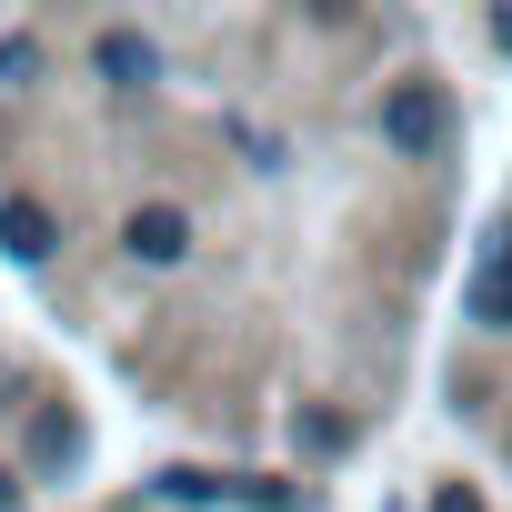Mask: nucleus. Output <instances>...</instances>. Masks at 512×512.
Here are the masks:
<instances>
[{
	"mask_svg": "<svg viewBox=\"0 0 512 512\" xmlns=\"http://www.w3.org/2000/svg\"><path fill=\"white\" fill-rule=\"evenodd\" d=\"M0 241H11L21 262H41V251H51V211L41 201H0Z\"/></svg>",
	"mask_w": 512,
	"mask_h": 512,
	"instance_id": "3",
	"label": "nucleus"
},
{
	"mask_svg": "<svg viewBox=\"0 0 512 512\" xmlns=\"http://www.w3.org/2000/svg\"><path fill=\"white\" fill-rule=\"evenodd\" d=\"M131 251H141V262H181V251H191V221L151 201V211H131Z\"/></svg>",
	"mask_w": 512,
	"mask_h": 512,
	"instance_id": "2",
	"label": "nucleus"
},
{
	"mask_svg": "<svg viewBox=\"0 0 512 512\" xmlns=\"http://www.w3.org/2000/svg\"><path fill=\"white\" fill-rule=\"evenodd\" d=\"M21 71H31V41H0V91H11Z\"/></svg>",
	"mask_w": 512,
	"mask_h": 512,
	"instance_id": "6",
	"label": "nucleus"
},
{
	"mask_svg": "<svg viewBox=\"0 0 512 512\" xmlns=\"http://www.w3.org/2000/svg\"><path fill=\"white\" fill-rule=\"evenodd\" d=\"M472 312H482L492 332H512V272H502V262H492V272L472 282Z\"/></svg>",
	"mask_w": 512,
	"mask_h": 512,
	"instance_id": "5",
	"label": "nucleus"
},
{
	"mask_svg": "<svg viewBox=\"0 0 512 512\" xmlns=\"http://www.w3.org/2000/svg\"><path fill=\"white\" fill-rule=\"evenodd\" d=\"M101 71H111V81H151V41L111 31V41H101Z\"/></svg>",
	"mask_w": 512,
	"mask_h": 512,
	"instance_id": "4",
	"label": "nucleus"
},
{
	"mask_svg": "<svg viewBox=\"0 0 512 512\" xmlns=\"http://www.w3.org/2000/svg\"><path fill=\"white\" fill-rule=\"evenodd\" d=\"M382 141H392V151H432V141H442V91H432V81H402V91L382 101Z\"/></svg>",
	"mask_w": 512,
	"mask_h": 512,
	"instance_id": "1",
	"label": "nucleus"
},
{
	"mask_svg": "<svg viewBox=\"0 0 512 512\" xmlns=\"http://www.w3.org/2000/svg\"><path fill=\"white\" fill-rule=\"evenodd\" d=\"M11 502H21V482H11V472H0V512H11Z\"/></svg>",
	"mask_w": 512,
	"mask_h": 512,
	"instance_id": "7",
	"label": "nucleus"
}]
</instances>
